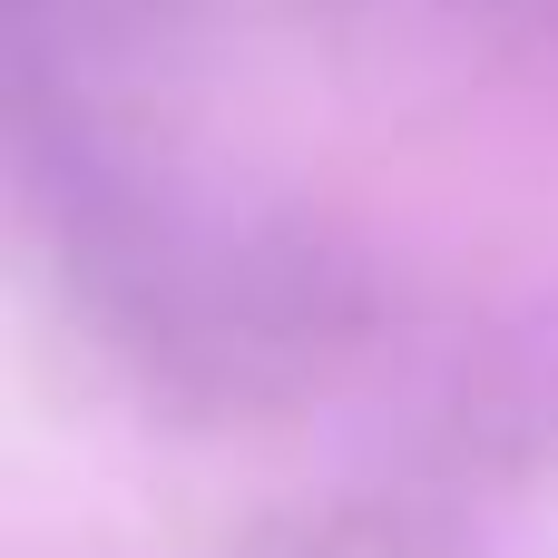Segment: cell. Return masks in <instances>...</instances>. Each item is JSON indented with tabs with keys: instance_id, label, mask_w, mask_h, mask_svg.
Returning a JSON list of instances; mask_svg holds the SVG:
<instances>
[{
	"instance_id": "6da1fadb",
	"label": "cell",
	"mask_w": 558,
	"mask_h": 558,
	"mask_svg": "<svg viewBox=\"0 0 558 558\" xmlns=\"http://www.w3.org/2000/svg\"><path fill=\"white\" fill-rule=\"evenodd\" d=\"M10 157L69 314L177 422L304 402L353 373L392 314L363 245L147 167L118 108H10Z\"/></svg>"
},
{
	"instance_id": "7a4b0ae2",
	"label": "cell",
	"mask_w": 558,
	"mask_h": 558,
	"mask_svg": "<svg viewBox=\"0 0 558 558\" xmlns=\"http://www.w3.org/2000/svg\"><path fill=\"white\" fill-rule=\"evenodd\" d=\"M558 451V343H500L441 392V412L353 490L284 520L255 558H461L490 490Z\"/></svg>"
},
{
	"instance_id": "3957f363",
	"label": "cell",
	"mask_w": 558,
	"mask_h": 558,
	"mask_svg": "<svg viewBox=\"0 0 558 558\" xmlns=\"http://www.w3.org/2000/svg\"><path fill=\"white\" fill-rule=\"evenodd\" d=\"M196 0H0L10 108H118L157 49H177Z\"/></svg>"
},
{
	"instance_id": "277c9868",
	"label": "cell",
	"mask_w": 558,
	"mask_h": 558,
	"mask_svg": "<svg viewBox=\"0 0 558 558\" xmlns=\"http://www.w3.org/2000/svg\"><path fill=\"white\" fill-rule=\"evenodd\" d=\"M373 10L471 39V49H549L558 59V0H373Z\"/></svg>"
}]
</instances>
